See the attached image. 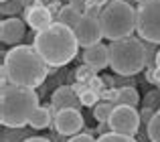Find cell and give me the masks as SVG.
Listing matches in <instances>:
<instances>
[{
    "mask_svg": "<svg viewBox=\"0 0 160 142\" xmlns=\"http://www.w3.org/2000/svg\"><path fill=\"white\" fill-rule=\"evenodd\" d=\"M49 65L39 55L32 45H16L4 55L2 61V87L10 81V85L18 87H35L43 85L47 79Z\"/></svg>",
    "mask_w": 160,
    "mask_h": 142,
    "instance_id": "cell-1",
    "label": "cell"
},
{
    "mask_svg": "<svg viewBox=\"0 0 160 142\" xmlns=\"http://www.w3.org/2000/svg\"><path fill=\"white\" fill-rule=\"evenodd\" d=\"M32 47L47 61L49 67H63V65H67L69 61L75 59L79 43H77V37H75L73 28L55 20L49 28L39 31L35 35Z\"/></svg>",
    "mask_w": 160,
    "mask_h": 142,
    "instance_id": "cell-2",
    "label": "cell"
},
{
    "mask_svg": "<svg viewBox=\"0 0 160 142\" xmlns=\"http://www.w3.org/2000/svg\"><path fill=\"white\" fill-rule=\"evenodd\" d=\"M39 108V95L31 87H2L0 95V122L6 128H24Z\"/></svg>",
    "mask_w": 160,
    "mask_h": 142,
    "instance_id": "cell-3",
    "label": "cell"
},
{
    "mask_svg": "<svg viewBox=\"0 0 160 142\" xmlns=\"http://www.w3.org/2000/svg\"><path fill=\"white\" fill-rule=\"evenodd\" d=\"M146 63L148 55H146V43L142 39L128 37L109 43V67L118 75L124 77L136 75L146 67Z\"/></svg>",
    "mask_w": 160,
    "mask_h": 142,
    "instance_id": "cell-4",
    "label": "cell"
},
{
    "mask_svg": "<svg viewBox=\"0 0 160 142\" xmlns=\"http://www.w3.org/2000/svg\"><path fill=\"white\" fill-rule=\"evenodd\" d=\"M99 23L103 28V39H128L136 31V8L126 0H112L108 6H103Z\"/></svg>",
    "mask_w": 160,
    "mask_h": 142,
    "instance_id": "cell-5",
    "label": "cell"
},
{
    "mask_svg": "<svg viewBox=\"0 0 160 142\" xmlns=\"http://www.w3.org/2000/svg\"><path fill=\"white\" fill-rule=\"evenodd\" d=\"M136 33L146 43L160 45V0H148L136 8Z\"/></svg>",
    "mask_w": 160,
    "mask_h": 142,
    "instance_id": "cell-6",
    "label": "cell"
},
{
    "mask_svg": "<svg viewBox=\"0 0 160 142\" xmlns=\"http://www.w3.org/2000/svg\"><path fill=\"white\" fill-rule=\"evenodd\" d=\"M140 114H138L136 108L130 106H116L112 112V118L108 122L109 132H116V134H124V136H134L140 130Z\"/></svg>",
    "mask_w": 160,
    "mask_h": 142,
    "instance_id": "cell-7",
    "label": "cell"
},
{
    "mask_svg": "<svg viewBox=\"0 0 160 142\" xmlns=\"http://www.w3.org/2000/svg\"><path fill=\"white\" fill-rule=\"evenodd\" d=\"M75 37H77V43L79 47H93V45H99L103 39V28H102V23H99L98 16H87L83 14L81 20L77 23V27L73 28Z\"/></svg>",
    "mask_w": 160,
    "mask_h": 142,
    "instance_id": "cell-8",
    "label": "cell"
},
{
    "mask_svg": "<svg viewBox=\"0 0 160 142\" xmlns=\"http://www.w3.org/2000/svg\"><path fill=\"white\" fill-rule=\"evenodd\" d=\"M55 130L63 136H75L83 128V116L79 110H59L55 116Z\"/></svg>",
    "mask_w": 160,
    "mask_h": 142,
    "instance_id": "cell-9",
    "label": "cell"
},
{
    "mask_svg": "<svg viewBox=\"0 0 160 142\" xmlns=\"http://www.w3.org/2000/svg\"><path fill=\"white\" fill-rule=\"evenodd\" d=\"M51 104L59 110H79L81 106V99H79V94L75 91V87L69 85H61L53 91L51 95Z\"/></svg>",
    "mask_w": 160,
    "mask_h": 142,
    "instance_id": "cell-10",
    "label": "cell"
},
{
    "mask_svg": "<svg viewBox=\"0 0 160 142\" xmlns=\"http://www.w3.org/2000/svg\"><path fill=\"white\" fill-rule=\"evenodd\" d=\"M22 37H24V23L20 18L10 16V18L2 20V24H0V39H2V43L16 45L22 41Z\"/></svg>",
    "mask_w": 160,
    "mask_h": 142,
    "instance_id": "cell-11",
    "label": "cell"
},
{
    "mask_svg": "<svg viewBox=\"0 0 160 142\" xmlns=\"http://www.w3.org/2000/svg\"><path fill=\"white\" fill-rule=\"evenodd\" d=\"M83 63L89 65L93 71H102L109 65V47L106 45H93L83 51Z\"/></svg>",
    "mask_w": 160,
    "mask_h": 142,
    "instance_id": "cell-12",
    "label": "cell"
},
{
    "mask_svg": "<svg viewBox=\"0 0 160 142\" xmlns=\"http://www.w3.org/2000/svg\"><path fill=\"white\" fill-rule=\"evenodd\" d=\"M24 18H27L28 27L39 33V31H45V28H49L53 24V12L47 6H32L24 12Z\"/></svg>",
    "mask_w": 160,
    "mask_h": 142,
    "instance_id": "cell-13",
    "label": "cell"
},
{
    "mask_svg": "<svg viewBox=\"0 0 160 142\" xmlns=\"http://www.w3.org/2000/svg\"><path fill=\"white\" fill-rule=\"evenodd\" d=\"M49 124H51V110H49V106H39L37 112L31 116V120H28V126L35 128V130H45V128H49Z\"/></svg>",
    "mask_w": 160,
    "mask_h": 142,
    "instance_id": "cell-14",
    "label": "cell"
},
{
    "mask_svg": "<svg viewBox=\"0 0 160 142\" xmlns=\"http://www.w3.org/2000/svg\"><path fill=\"white\" fill-rule=\"evenodd\" d=\"M81 12L79 10H75L71 4H67V6H63V8H59V23H63V24H67L69 28H75L77 27V23L81 20Z\"/></svg>",
    "mask_w": 160,
    "mask_h": 142,
    "instance_id": "cell-15",
    "label": "cell"
},
{
    "mask_svg": "<svg viewBox=\"0 0 160 142\" xmlns=\"http://www.w3.org/2000/svg\"><path fill=\"white\" fill-rule=\"evenodd\" d=\"M138 102H140V95L134 87H122L120 94H118L116 99V106H130V108H136Z\"/></svg>",
    "mask_w": 160,
    "mask_h": 142,
    "instance_id": "cell-16",
    "label": "cell"
},
{
    "mask_svg": "<svg viewBox=\"0 0 160 142\" xmlns=\"http://www.w3.org/2000/svg\"><path fill=\"white\" fill-rule=\"evenodd\" d=\"M113 108H116V106H113L112 102H102V104H98V106L93 108V118L98 120L99 124H108L109 118H112Z\"/></svg>",
    "mask_w": 160,
    "mask_h": 142,
    "instance_id": "cell-17",
    "label": "cell"
},
{
    "mask_svg": "<svg viewBox=\"0 0 160 142\" xmlns=\"http://www.w3.org/2000/svg\"><path fill=\"white\" fill-rule=\"evenodd\" d=\"M148 138L152 142H160V110L152 116L148 122Z\"/></svg>",
    "mask_w": 160,
    "mask_h": 142,
    "instance_id": "cell-18",
    "label": "cell"
},
{
    "mask_svg": "<svg viewBox=\"0 0 160 142\" xmlns=\"http://www.w3.org/2000/svg\"><path fill=\"white\" fill-rule=\"evenodd\" d=\"M98 142H138L134 136H124V134H116V132H108L102 134L98 138Z\"/></svg>",
    "mask_w": 160,
    "mask_h": 142,
    "instance_id": "cell-19",
    "label": "cell"
},
{
    "mask_svg": "<svg viewBox=\"0 0 160 142\" xmlns=\"http://www.w3.org/2000/svg\"><path fill=\"white\" fill-rule=\"evenodd\" d=\"M98 91L95 89H85V91H81L79 94V99H81V106H87V108H91V106H98Z\"/></svg>",
    "mask_w": 160,
    "mask_h": 142,
    "instance_id": "cell-20",
    "label": "cell"
},
{
    "mask_svg": "<svg viewBox=\"0 0 160 142\" xmlns=\"http://www.w3.org/2000/svg\"><path fill=\"white\" fill-rule=\"evenodd\" d=\"M22 6V0H10V2H2V14H16Z\"/></svg>",
    "mask_w": 160,
    "mask_h": 142,
    "instance_id": "cell-21",
    "label": "cell"
},
{
    "mask_svg": "<svg viewBox=\"0 0 160 142\" xmlns=\"http://www.w3.org/2000/svg\"><path fill=\"white\" fill-rule=\"evenodd\" d=\"M91 75H93V69H91L89 65H85V63H83L81 67L75 71V77H77V81H81V83H83V81H87Z\"/></svg>",
    "mask_w": 160,
    "mask_h": 142,
    "instance_id": "cell-22",
    "label": "cell"
},
{
    "mask_svg": "<svg viewBox=\"0 0 160 142\" xmlns=\"http://www.w3.org/2000/svg\"><path fill=\"white\" fill-rule=\"evenodd\" d=\"M67 142H98V140H93L91 134H75V136H71Z\"/></svg>",
    "mask_w": 160,
    "mask_h": 142,
    "instance_id": "cell-23",
    "label": "cell"
},
{
    "mask_svg": "<svg viewBox=\"0 0 160 142\" xmlns=\"http://www.w3.org/2000/svg\"><path fill=\"white\" fill-rule=\"evenodd\" d=\"M69 4L75 8V10H79L81 14H85V10H87V0H71Z\"/></svg>",
    "mask_w": 160,
    "mask_h": 142,
    "instance_id": "cell-24",
    "label": "cell"
},
{
    "mask_svg": "<svg viewBox=\"0 0 160 142\" xmlns=\"http://www.w3.org/2000/svg\"><path fill=\"white\" fill-rule=\"evenodd\" d=\"M109 2H112V0H87V8H103V6H108Z\"/></svg>",
    "mask_w": 160,
    "mask_h": 142,
    "instance_id": "cell-25",
    "label": "cell"
},
{
    "mask_svg": "<svg viewBox=\"0 0 160 142\" xmlns=\"http://www.w3.org/2000/svg\"><path fill=\"white\" fill-rule=\"evenodd\" d=\"M148 81L150 83H158V85H160V69L158 67L148 71Z\"/></svg>",
    "mask_w": 160,
    "mask_h": 142,
    "instance_id": "cell-26",
    "label": "cell"
},
{
    "mask_svg": "<svg viewBox=\"0 0 160 142\" xmlns=\"http://www.w3.org/2000/svg\"><path fill=\"white\" fill-rule=\"evenodd\" d=\"M22 142H51V140H47V138H41V136H27Z\"/></svg>",
    "mask_w": 160,
    "mask_h": 142,
    "instance_id": "cell-27",
    "label": "cell"
},
{
    "mask_svg": "<svg viewBox=\"0 0 160 142\" xmlns=\"http://www.w3.org/2000/svg\"><path fill=\"white\" fill-rule=\"evenodd\" d=\"M154 61H156V67L160 69V51L156 53V57H154Z\"/></svg>",
    "mask_w": 160,
    "mask_h": 142,
    "instance_id": "cell-28",
    "label": "cell"
},
{
    "mask_svg": "<svg viewBox=\"0 0 160 142\" xmlns=\"http://www.w3.org/2000/svg\"><path fill=\"white\" fill-rule=\"evenodd\" d=\"M136 2H138V6H140V4H146L148 0H136Z\"/></svg>",
    "mask_w": 160,
    "mask_h": 142,
    "instance_id": "cell-29",
    "label": "cell"
},
{
    "mask_svg": "<svg viewBox=\"0 0 160 142\" xmlns=\"http://www.w3.org/2000/svg\"><path fill=\"white\" fill-rule=\"evenodd\" d=\"M2 2H6V0H2Z\"/></svg>",
    "mask_w": 160,
    "mask_h": 142,
    "instance_id": "cell-30",
    "label": "cell"
}]
</instances>
